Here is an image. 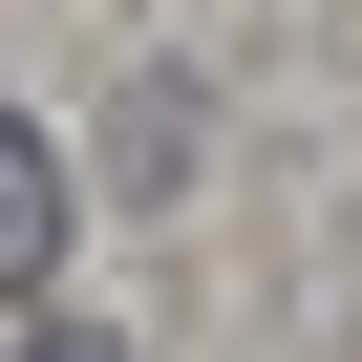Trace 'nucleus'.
I'll use <instances>...</instances> for the list:
<instances>
[{"label":"nucleus","mask_w":362,"mask_h":362,"mask_svg":"<svg viewBox=\"0 0 362 362\" xmlns=\"http://www.w3.org/2000/svg\"><path fill=\"white\" fill-rule=\"evenodd\" d=\"M43 256H64V149L0 107V298H43Z\"/></svg>","instance_id":"f257e3e1"},{"label":"nucleus","mask_w":362,"mask_h":362,"mask_svg":"<svg viewBox=\"0 0 362 362\" xmlns=\"http://www.w3.org/2000/svg\"><path fill=\"white\" fill-rule=\"evenodd\" d=\"M22 362H128V341H22Z\"/></svg>","instance_id":"f03ea898"}]
</instances>
